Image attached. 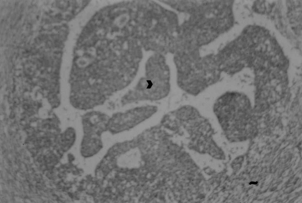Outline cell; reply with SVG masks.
<instances>
[{"label": "cell", "mask_w": 302, "mask_h": 203, "mask_svg": "<svg viewBox=\"0 0 302 203\" xmlns=\"http://www.w3.org/2000/svg\"><path fill=\"white\" fill-rule=\"evenodd\" d=\"M157 110L156 107L148 105L115 113L109 119L108 132L114 135L128 130L150 117Z\"/></svg>", "instance_id": "5"}, {"label": "cell", "mask_w": 302, "mask_h": 203, "mask_svg": "<svg viewBox=\"0 0 302 203\" xmlns=\"http://www.w3.org/2000/svg\"><path fill=\"white\" fill-rule=\"evenodd\" d=\"M110 116L98 110H91L81 117L83 135L80 151L84 158L91 157L103 148L102 136L108 131Z\"/></svg>", "instance_id": "4"}, {"label": "cell", "mask_w": 302, "mask_h": 203, "mask_svg": "<svg viewBox=\"0 0 302 203\" xmlns=\"http://www.w3.org/2000/svg\"><path fill=\"white\" fill-rule=\"evenodd\" d=\"M146 68L145 73L135 87L127 92L131 103L140 100L155 101L163 99L170 92V72L163 60L151 59Z\"/></svg>", "instance_id": "3"}, {"label": "cell", "mask_w": 302, "mask_h": 203, "mask_svg": "<svg viewBox=\"0 0 302 203\" xmlns=\"http://www.w3.org/2000/svg\"><path fill=\"white\" fill-rule=\"evenodd\" d=\"M178 126L181 128L191 149L210 155L219 146L214 139L215 132L211 122L194 107L183 105L174 112Z\"/></svg>", "instance_id": "1"}, {"label": "cell", "mask_w": 302, "mask_h": 203, "mask_svg": "<svg viewBox=\"0 0 302 203\" xmlns=\"http://www.w3.org/2000/svg\"><path fill=\"white\" fill-rule=\"evenodd\" d=\"M246 105L243 95L227 91L215 101L213 110L223 134L230 142L240 141L245 128L244 117Z\"/></svg>", "instance_id": "2"}]
</instances>
